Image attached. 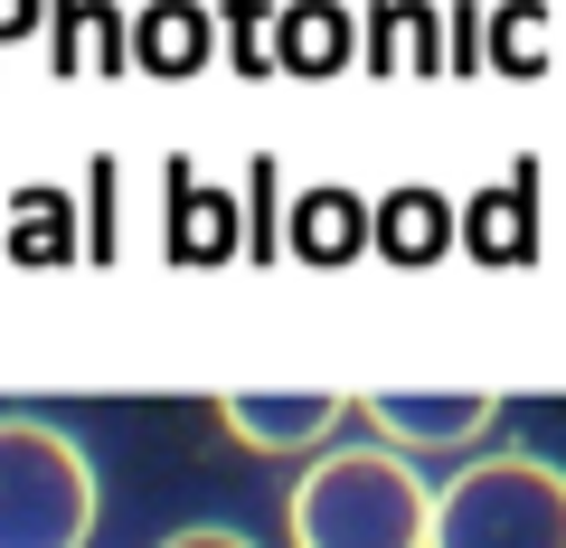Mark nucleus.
Returning <instances> with one entry per match:
<instances>
[{"label": "nucleus", "instance_id": "5", "mask_svg": "<svg viewBox=\"0 0 566 548\" xmlns=\"http://www.w3.org/2000/svg\"><path fill=\"white\" fill-rule=\"evenodd\" d=\"M368 416H378L387 445H472V435L501 416V397H482V387H444V397H368Z\"/></svg>", "mask_w": 566, "mask_h": 548}, {"label": "nucleus", "instance_id": "6", "mask_svg": "<svg viewBox=\"0 0 566 548\" xmlns=\"http://www.w3.org/2000/svg\"><path fill=\"white\" fill-rule=\"evenodd\" d=\"M161 548H255L245 529H218V520H199V529H170Z\"/></svg>", "mask_w": 566, "mask_h": 548}, {"label": "nucleus", "instance_id": "3", "mask_svg": "<svg viewBox=\"0 0 566 548\" xmlns=\"http://www.w3.org/2000/svg\"><path fill=\"white\" fill-rule=\"evenodd\" d=\"M95 464L39 416H0V548H85Z\"/></svg>", "mask_w": 566, "mask_h": 548}, {"label": "nucleus", "instance_id": "1", "mask_svg": "<svg viewBox=\"0 0 566 548\" xmlns=\"http://www.w3.org/2000/svg\"><path fill=\"white\" fill-rule=\"evenodd\" d=\"M424 502L434 492L406 473L397 445H359V454H322L293 483L283 529H293V548H424Z\"/></svg>", "mask_w": 566, "mask_h": 548}, {"label": "nucleus", "instance_id": "2", "mask_svg": "<svg viewBox=\"0 0 566 548\" xmlns=\"http://www.w3.org/2000/svg\"><path fill=\"white\" fill-rule=\"evenodd\" d=\"M424 548H566V473L538 454H482L424 502Z\"/></svg>", "mask_w": 566, "mask_h": 548}, {"label": "nucleus", "instance_id": "4", "mask_svg": "<svg viewBox=\"0 0 566 548\" xmlns=\"http://www.w3.org/2000/svg\"><path fill=\"white\" fill-rule=\"evenodd\" d=\"M227 435L255 454H303L322 445L331 426H340V397H322V387H283V397H218Z\"/></svg>", "mask_w": 566, "mask_h": 548}]
</instances>
